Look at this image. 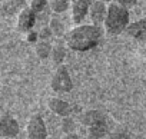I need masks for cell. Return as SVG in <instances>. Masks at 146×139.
Masks as SVG:
<instances>
[{"mask_svg": "<svg viewBox=\"0 0 146 139\" xmlns=\"http://www.w3.org/2000/svg\"><path fill=\"white\" fill-rule=\"evenodd\" d=\"M66 45L64 43H57V45H53V49H52V60L57 65H60L66 56Z\"/></svg>", "mask_w": 146, "mask_h": 139, "instance_id": "5bb4252c", "label": "cell"}, {"mask_svg": "<svg viewBox=\"0 0 146 139\" xmlns=\"http://www.w3.org/2000/svg\"><path fill=\"white\" fill-rule=\"evenodd\" d=\"M49 108H50L56 115H60V116H66V115H69V112H70L69 103L64 102V100H62V99H57V98H52V99H50Z\"/></svg>", "mask_w": 146, "mask_h": 139, "instance_id": "30bf717a", "label": "cell"}, {"mask_svg": "<svg viewBox=\"0 0 146 139\" xmlns=\"http://www.w3.org/2000/svg\"><path fill=\"white\" fill-rule=\"evenodd\" d=\"M102 2H105V3H110V2H113V0H102Z\"/></svg>", "mask_w": 146, "mask_h": 139, "instance_id": "44dd1931", "label": "cell"}, {"mask_svg": "<svg viewBox=\"0 0 146 139\" xmlns=\"http://www.w3.org/2000/svg\"><path fill=\"white\" fill-rule=\"evenodd\" d=\"M49 9L54 15H62L70 9V0H49Z\"/></svg>", "mask_w": 146, "mask_h": 139, "instance_id": "7c38bea8", "label": "cell"}, {"mask_svg": "<svg viewBox=\"0 0 146 139\" xmlns=\"http://www.w3.org/2000/svg\"><path fill=\"white\" fill-rule=\"evenodd\" d=\"M52 49H53V45H50L49 40H39L35 43V50L40 59L49 57L52 55Z\"/></svg>", "mask_w": 146, "mask_h": 139, "instance_id": "8fae6325", "label": "cell"}, {"mask_svg": "<svg viewBox=\"0 0 146 139\" xmlns=\"http://www.w3.org/2000/svg\"><path fill=\"white\" fill-rule=\"evenodd\" d=\"M129 9L120 6L115 0L108 5L106 17L103 22V29L109 35H120L129 26Z\"/></svg>", "mask_w": 146, "mask_h": 139, "instance_id": "7a4b0ae2", "label": "cell"}, {"mask_svg": "<svg viewBox=\"0 0 146 139\" xmlns=\"http://www.w3.org/2000/svg\"><path fill=\"white\" fill-rule=\"evenodd\" d=\"M52 36H54L53 32H52V29L49 26H42V29L39 32V39L40 40H49Z\"/></svg>", "mask_w": 146, "mask_h": 139, "instance_id": "e0dca14e", "label": "cell"}, {"mask_svg": "<svg viewBox=\"0 0 146 139\" xmlns=\"http://www.w3.org/2000/svg\"><path fill=\"white\" fill-rule=\"evenodd\" d=\"M102 37V29L93 23H80L73 26L63 36L64 45L75 52H86L95 47Z\"/></svg>", "mask_w": 146, "mask_h": 139, "instance_id": "6da1fadb", "label": "cell"}, {"mask_svg": "<svg viewBox=\"0 0 146 139\" xmlns=\"http://www.w3.org/2000/svg\"><path fill=\"white\" fill-rule=\"evenodd\" d=\"M47 26L52 29V32H53V35H54V36H64V35H66L63 22H62L59 17H56V16H53V17H50V19H49Z\"/></svg>", "mask_w": 146, "mask_h": 139, "instance_id": "9a60e30c", "label": "cell"}, {"mask_svg": "<svg viewBox=\"0 0 146 139\" xmlns=\"http://www.w3.org/2000/svg\"><path fill=\"white\" fill-rule=\"evenodd\" d=\"M126 33L130 35L132 37H137V39L146 36V17H142L136 22H132L127 26Z\"/></svg>", "mask_w": 146, "mask_h": 139, "instance_id": "9c48e42d", "label": "cell"}, {"mask_svg": "<svg viewBox=\"0 0 146 139\" xmlns=\"http://www.w3.org/2000/svg\"><path fill=\"white\" fill-rule=\"evenodd\" d=\"M37 39H39V33H36V32H32V30L27 33V40H29V42H33V43H35Z\"/></svg>", "mask_w": 146, "mask_h": 139, "instance_id": "d6986e66", "label": "cell"}, {"mask_svg": "<svg viewBox=\"0 0 146 139\" xmlns=\"http://www.w3.org/2000/svg\"><path fill=\"white\" fill-rule=\"evenodd\" d=\"M25 0H6L3 3V12L6 15H13L16 12H20L23 9Z\"/></svg>", "mask_w": 146, "mask_h": 139, "instance_id": "4fadbf2b", "label": "cell"}, {"mask_svg": "<svg viewBox=\"0 0 146 139\" xmlns=\"http://www.w3.org/2000/svg\"><path fill=\"white\" fill-rule=\"evenodd\" d=\"M115 2H116V3H119L120 6L126 7V9H130V7H133V6L136 5L137 0H115Z\"/></svg>", "mask_w": 146, "mask_h": 139, "instance_id": "ac0fdd59", "label": "cell"}, {"mask_svg": "<svg viewBox=\"0 0 146 139\" xmlns=\"http://www.w3.org/2000/svg\"><path fill=\"white\" fill-rule=\"evenodd\" d=\"M95 0H70V17L76 25H80L89 15V7Z\"/></svg>", "mask_w": 146, "mask_h": 139, "instance_id": "277c9868", "label": "cell"}, {"mask_svg": "<svg viewBox=\"0 0 146 139\" xmlns=\"http://www.w3.org/2000/svg\"><path fill=\"white\" fill-rule=\"evenodd\" d=\"M37 20V15L30 9V7H23L19 13H17V19H16V27L19 32L22 33H29L35 23Z\"/></svg>", "mask_w": 146, "mask_h": 139, "instance_id": "8992f818", "label": "cell"}, {"mask_svg": "<svg viewBox=\"0 0 146 139\" xmlns=\"http://www.w3.org/2000/svg\"><path fill=\"white\" fill-rule=\"evenodd\" d=\"M108 5L109 3H105L102 0H95V2L90 5L89 7V19L93 25H100L105 22V17H106V12H108Z\"/></svg>", "mask_w": 146, "mask_h": 139, "instance_id": "52a82bcc", "label": "cell"}, {"mask_svg": "<svg viewBox=\"0 0 146 139\" xmlns=\"http://www.w3.org/2000/svg\"><path fill=\"white\" fill-rule=\"evenodd\" d=\"M0 130H2V135L5 138H13L19 133V125L13 118L3 116L2 118V125H0Z\"/></svg>", "mask_w": 146, "mask_h": 139, "instance_id": "ba28073f", "label": "cell"}, {"mask_svg": "<svg viewBox=\"0 0 146 139\" xmlns=\"http://www.w3.org/2000/svg\"><path fill=\"white\" fill-rule=\"evenodd\" d=\"M50 85H52V89L54 92H59V93H64V92H69L72 89V79L69 76V72H67L66 66L60 65L56 69Z\"/></svg>", "mask_w": 146, "mask_h": 139, "instance_id": "3957f363", "label": "cell"}, {"mask_svg": "<svg viewBox=\"0 0 146 139\" xmlns=\"http://www.w3.org/2000/svg\"><path fill=\"white\" fill-rule=\"evenodd\" d=\"M112 139H127V136L126 135H113Z\"/></svg>", "mask_w": 146, "mask_h": 139, "instance_id": "ffe728a7", "label": "cell"}, {"mask_svg": "<svg viewBox=\"0 0 146 139\" xmlns=\"http://www.w3.org/2000/svg\"><path fill=\"white\" fill-rule=\"evenodd\" d=\"M46 6H49V0H27V7H30L36 15L44 12Z\"/></svg>", "mask_w": 146, "mask_h": 139, "instance_id": "2e32d148", "label": "cell"}, {"mask_svg": "<svg viewBox=\"0 0 146 139\" xmlns=\"http://www.w3.org/2000/svg\"><path fill=\"white\" fill-rule=\"evenodd\" d=\"M26 133L29 139H46L47 129H46V123L42 119V116L35 115L29 119L27 126H26Z\"/></svg>", "mask_w": 146, "mask_h": 139, "instance_id": "5b68a950", "label": "cell"}]
</instances>
